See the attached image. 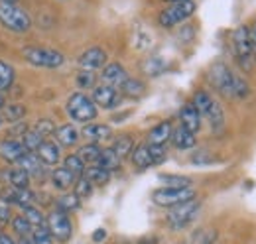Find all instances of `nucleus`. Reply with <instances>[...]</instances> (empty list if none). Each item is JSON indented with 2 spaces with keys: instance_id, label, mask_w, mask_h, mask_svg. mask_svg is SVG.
<instances>
[{
  "instance_id": "obj_16",
  "label": "nucleus",
  "mask_w": 256,
  "mask_h": 244,
  "mask_svg": "<svg viewBox=\"0 0 256 244\" xmlns=\"http://www.w3.org/2000/svg\"><path fill=\"white\" fill-rule=\"evenodd\" d=\"M26 154L20 138H4L0 142V158L6 162V164H18V160Z\"/></svg>"
},
{
  "instance_id": "obj_21",
  "label": "nucleus",
  "mask_w": 256,
  "mask_h": 244,
  "mask_svg": "<svg viewBox=\"0 0 256 244\" xmlns=\"http://www.w3.org/2000/svg\"><path fill=\"white\" fill-rule=\"evenodd\" d=\"M172 142H174V146H176L178 150L186 152V150H193V148H195V144H197V136L180 124V126L174 128V132H172Z\"/></svg>"
},
{
  "instance_id": "obj_8",
  "label": "nucleus",
  "mask_w": 256,
  "mask_h": 244,
  "mask_svg": "<svg viewBox=\"0 0 256 244\" xmlns=\"http://www.w3.org/2000/svg\"><path fill=\"white\" fill-rule=\"evenodd\" d=\"M197 197L192 187H160L152 193V201L160 207H178Z\"/></svg>"
},
{
  "instance_id": "obj_33",
  "label": "nucleus",
  "mask_w": 256,
  "mask_h": 244,
  "mask_svg": "<svg viewBox=\"0 0 256 244\" xmlns=\"http://www.w3.org/2000/svg\"><path fill=\"white\" fill-rule=\"evenodd\" d=\"M81 207V199L75 195V193H64L58 197V203H56V209L64 211V213H73Z\"/></svg>"
},
{
  "instance_id": "obj_44",
  "label": "nucleus",
  "mask_w": 256,
  "mask_h": 244,
  "mask_svg": "<svg viewBox=\"0 0 256 244\" xmlns=\"http://www.w3.org/2000/svg\"><path fill=\"white\" fill-rule=\"evenodd\" d=\"M12 220V211H10V205L2 203L0 201V224H8Z\"/></svg>"
},
{
  "instance_id": "obj_12",
  "label": "nucleus",
  "mask_w": 256,
  "mask_h": 244,
  "mask_svg": "<svg viewBox=\"0 0 256 244\" xmlns=\"http://www.w3.org/2000/svg\"><path fill=\"white\" fill-rule=\"evenodd\" d=\"M79 67L81 69H87V71H96V69H102L106 65V52L98 46H93V48H87L81 56H79Z\"/></svg>"
},
{
  "instance_id": "obj_15",
  "label": "nucleus",
  "mask_w": 256,
  "mask_h": 244,
  "mask_svg": "<svg viewBox=\"0 0 256 244\" xmlns=\"http://www.w3.org/2000/svg\"><path fill=\"white\" fill-rule=\"evenodd\" d=\"M38 158L42 160V164L46 166V168H56L58 164H60V160H62V146L56 142V140H44L42 142V146L38 148Z\"/></svg>"
},
{
  "instance_id": "obj_45",
  "label": "nucleus",
  "mask_w": 256,
  "mask_h": 244,
  "mask_svg": "<svg viewBox=\"0 0 256 244\" xmlns=\"http://www.w3.org/2000/svg\"><path fill=\"white\" fill-rule=\"evenodd\" d=\"M248 34H250V46H252V54L256 58V20L252 22V26L248 28Z\"/></svg>"
},
{
  "instance_id": "obj_46",
  "label": "nucleus",
  "mask_w": 256,
  "mask_h": 244,
  "mask_svg": "<svg viewBox=\"0 0 256 244\" xmlns=\"http://www.w3.org/2000/svg\"><path fill=\"white\" fill-rule=\"evenodd\" d=\"M106 238V230L104 228H96L93 232V242H102Z\"/></svg>"
},
{
  "instance_id": "obj_50",
  "label": "nucleus",
  "mask_w": 256,
  "mask_h": 244,
  "mask_svg": "<svg viewBox=\"0 0 256 244\" xmlns=\"http://www.w3.org/2000/svg\"><path fill=\"white\" fill-rule=\"evenodd\" d=\"M0 2H8V4H16L18 0H0Z\"/></svg>"
},
{
  "instance_id": "obj_5",
  "label": "nucleus",
  "mask_w": 256,
  "mask_h": 244,
  "mask_svg": "<svg viewBox=\"0 0 256 244\" xmlns=\"http://www.w3.org/2000/svg\"><path fill=\"white\" fill-rule=\"evenodd\" d=\"M24 60L34 67H42V69H58L64 65V54L52 48H40V46H26L22 50Z\"/></svg>"
},
{
  "instance_id": "obj_49",
  "label": "nucleus",
  "mask_w": 256,
  "mask_h": 244,
  "mask_svg": "<svg viewBox=\"0 0 256 244\" xmlns=\"http://www.w3.org/2000/svg\"><path fill=\"white\" fill-rule=\"evenodd\" d=\"M164 2H168V4H174V2H188V0H164Z\"/></svg>"
},
{
  "instance_id": "obj_3",
  "label": "nucleus",
  "mask_w": 256,
  "mask_h": 244,
  "mask_svg": "<svg viewBox=\"0 0 256 244\" xmlns=\"http://www.w3.org/2000/svg\"><path fill=\"white\" fill-rule=\"evenodd\" d=\"M65 110H67V114H69L71 120L79 122V124L95 122L96 114H98V108H96V104L93 102V98L83 91L73 92V94L67 98Z\"/></svg>"
},
{
  "instance_id": "obj_47",
  "label": "nucleus",
  "mask_w": 256,
  "mask_h": 244,
  "mask_svg": "<svg viewBox=\"0 0 256 244\" xmlns=\"http://www.w3.org/2000/svg\"><path fill=\"white\" fill-rule=\"evenodd\" d=\"M0 244H16V242H14L12 236H8V234H0Z\"/></svg>"
},
{
  "instance_id": "obj_48",
  "label": "nucleus",
  "mask_w": 256,
  "mask_h": 244,
  "mask_svg": "<svg viewBox=\"0 0 256 244\" xmlns=\"http://www.w3.org/2000/svg\"><path fill=\"white\" fill-rule=\"evenodd\" d=\"M4 104H6V100H4V96H2V92H0V112H2V108H4Z\"/></svg>"
},
{
  "instance_id": "obj_30",
  "label": "nucleus",
  "mask_w": 256,
  "mask_h": 244,
  "mask_svg": "<svg viewBox=\"0 0 256 244\" xmlns=\"http://www.w3.org/2000/svg\"><path fill=\"white\" fill-rule=\"evenodd\" d=\"M134 138L132 136H128V134H122V136H118V138H114V142H112V152L116 154L120 160H124V158H130V154L134 150Z\"/></svg>"
},
{
  "instance_id": "obj_2",
  "label": "nucleus",
  "mask_w": 256,
  "mask_h": 244,
  "mask_svg": "<svg viewBox=\"0 0 256 244\" xmlns=\"http://www.w3.org/2000/svg\"><path fill=\"white\" fill-rule=\"evenodd\" d=\"M192 104L199 110L201 118L209 122V126L213 128V132H221L224 128V112L221 108V104L211 96V92L205 89L193 92Z\"/></svg>"
},
{
  "instance_id": "obj_31",
  "label": "nucleus",
  "mask_w": 256,
  "mask_h": 244,
  "mask_svg": "<svg viewBox=\"0 0 256 244\" xmlns=\"http://www.w3.org/2000/svg\"><path fill=\"white\" fill-rule=\"evenodd\" d=\"M64 168L75 178V180L81 178V176H85V170H87V166L83 164V160H81L77 154H69V156H65Z\"/></svg>"
},
{
  "instance_id": "obj_13",
  "label": "nucleus",
  "mask_w": 256,
  "mask_h": 244,
  "mask_svg": "<svg viewBox=\"0 0 256 244\" xmlns=\"http://www.w3.org/2000/svg\"><path fill=\"white\" fill-rule=\"evenodd\" d=\"M126 79H128L126 69H124V65L118 63V61L106 63V65L102 67V71H100V81H102L104 85L114 87V89H118Z\"/></svg>"
},
{
  "instance_id": "obj_20",
  "label": "nucleus",
  "mask_w": 256,
  "mask_h": 244,
  "mask_svg": "<svg viewBox=\"0 0 256 244\" xmlns=\"http://www.w3.org/2000/svg\"><path fill=\"white\" fill-rule=\"evenodd\" d=\"M172 132H174V124L170 120L158 122V124L148 132V144L166 146V144L172 140Z\"/></svg>"
},
{
  "instance_id": "obj_1",
  "label": "nucleus",
  "mask_w": 256,
  "mask_h": 244,
  "mask_svg": "<svg viewBox=\"0 0 256 244\" xmlns=\"http://www.w3.org/2000/svg\"><path fill=\"white\" fill-rule=\"evenodd\" d=\"M209 83L215 87V91L228 98H244L250 92L248 83L221 61L209 69Z\"/></svg>"
},
{
  "instance_id": "obj_17",
  "label": "nucleus",
  "mask_w": 256,
  "mask_h": 244,
  "mask_svg": "<svg viewBox=\"0 0 256 244\" xmlns=\"http://www.w3.org/2000/svg\"><path fill=\"white\" fill-rule=\"evenodd\" d=\"M81 136L87 140V142H93V144H100L104 140H108L112 136V130L108 124H100V122H89L83 126L81 130Z\"/></svg>"
},
{
  "instance_id": "obj_24",
  "label": "nucleus",
  "mask_w": 256,
  "mask_h": 244,
  "mask_svg": "<svg viewBox=\"0 0 256 244\" xmlns=\"http://www.w3.org/2000/svg\"><path fill=\"white\" fill-rule=\"evenodd\" d=\"M32 178L28 176V172H24L22 168H12L6 172V183L12 189H28Z\"/></svg>"
},
{
  "instance_id": "obj_11",
  "label": "nucleus",
  "mask_w": 256,
  "mask_h": 244,
  "mask_svg": "<svg viewBox=\"0 0 256 244\" xmlns=\"http://www.w3.org/2000/svg\"><path fill=\"white\" fill-rule=\"evenodd\" d=\"M91 98L96 104V108H104V110H114L122 102V94L118 92V89H114L110 85H104V83L96 85L95 89H93V96Z\"/></svg>"
},
{
  "instance_id": "obj_18",
  "label": "nucleus",
  "mask_w": 256,
  "mask_h": 244,
  "mask_svg": "<svg viewBox=\"0 0 256 244\" xmlns=\"http://www.w3.org/2000/svg\"><path fill=\"white\" fill-rule=\"evenodd\" d=\"M201 114H199V110L193 106L192 102H186L182 108H180V124L184 126V128H188L190 132L193 134H197L199 130H201Z\"/></svg>"
},
{
  "instance_id": "obj_40",
  "label": "nucleus",
  "mask_w": 256,
  "mask_h": 244,
  "mask_svg": "<svg viewBox=\"0 0 256 244\" xmlns=\"http://www.w3.org/2000/svg\"><path fill=\"white\" fill-rule=\"evenodd\" d=\"M96 73L95 71H87V69H81L75 77V83L79 89H95L96 87Z\"/></svg>"
},
{
  "instance_id": "obj_19",
  "label": "nucleus",
  "mask_w": 256,
  "mask_h": 244,
  "mask_svg": "<svg viewBox=\"0 0 256 244\" xmlns=\"http://www.w3.org/2000/svg\"><path fill=\"white\" fill-rule=\"evenodd\" d=\"M16 166L22 168L24 172H28L30 178H44V174H46V170H48V168L42 164V160L38 158V154L36 152H26L20 160H18Z\"/></svg>"
},
{
  "instance_id": "obj_38",
  "label": "nucleus",
  "mask_w": 256,
  "mask_h": 244,
  "mask_svg": "<svg viewBox=\"0 0 256 244\" xmlns=\"http://www.w3.org/2000/svg\"><path fill=\"white\" fill-rule=\"evenodd\" d=\"M93 183L89 182L85 176H81V178H77L75 183H73V193L83 201V199H89L91 195H93Z\"/></svg>"
},
{
  "instance_id": "obj_10",
  "label": "nucleus",
  "mask_w": 256,
  "mask_h": 244,
  "mask_svg": "<svg viewBox=\"0 0 256 244\" xmlns=\"http://www.w3.org/2000/svg\"><path fill=\"white\" fill-rule=\"evenodd\" d=\"M46 226L50 228L54 240H58V242H67L73 234V222H71L69 214L60 209H54L46 216Z\"/></svg>"
},
{
  "instance_id": "obj_25",
  "label": "nucleus",
  "mask_w": 256,
  "mask_h": 244,
  "mask_svg": "<svg viewBox=\"0 0 256 244\" xmlns=\"http://www.w3.org/2000/svg\"><path fill=\"white\" fill-rule=\"evenodd\" d=\"M130 160H132V166L140 172L152 168V160H150V154H148V146L146 144H138L134 146V150L130 154Z\"/></svg>"
},
{
  "instance_id": "obj_37",
  "label": "nucleus",
  "mask_w": 256,
  "mask_h": 244,
  "mask_svg": "<svg viewBox=\"0 0 256 244\" xmlns=\"http://www.w3.org/2000/svg\"><path fill=\"white\" fill-rule=\"evenodd\" d=\"M28 238H30L32 244H54V236H52V232H50V228L46 224L34 226Z\"/></svg>"
},
{
  "instance_id": "obj_26",
  "label": "nucleus",
  "mask_w": 256,
  "mask_h": 244,
  "mask_svg": "<svg viewBox=\"0 0 256 244\" xmlns=\"http://www.w3.org/2000/svg\"><path fill=\"white\" fill-rule=\"evenodd\" d=\"M118 92L126 98H140L144 92H146V85L140 81V79H134V77H128L126 81L118 87Z\"/></svg>"
},
{
  "instance_id": "obj_35",
  "label": "nucleus",
  "mask_w": 256,
  "mask_h": 244,
  "mask_svg": "<svg viewBox=\"0 0 256 244\" xmlns=\"http://www.w3.org/2000/svg\"><path fill=\"white\" fill-rule=\"evenodd\" d=\"M34 132H38L44 140H50L54 134H56V130H58V126H56V122L52 120V118H40V120L34 122L32 126Z\"/></svg>"
},
{
  "instance_id": "obj_36",
  "label": "nucleus",
  "mask_w": 256,
  "mask_h": 244,
  "mask_svg": "<svg viewBox=\"0 0 256 244\" xmlns=\"http://www.w3.org/2000/svg\"><path fill=\"white\" fill-rule=\"evenodd\" d=\"M20 142H22V146H24L26 152H38V148L42 146L44 138H42L38 132H34L32 128H28V130L20 136Z\"/></svg>"
},
{
  "instance_id": "obj_14",
  "label": "nucleus",
  "mask_w": 256,
  "mask_h": 244,
  "mask_svg": "<svg viewBox=\"0 0 256 244\" xmlns=\"http://www.w3.org/2000/svg\"><path fill=\"white\" fill-rule=\"evenodd\" d=\"M2 195V203H6V205H16V207H20V209H24V207H28V205H34V201H36V195H34V191L28 187V189H6V191H2L0 193Z\"/></svg>"
},
{
  "instance_id": "obj_28",
  "label": "nucleus",
  "mask_w": 256,
  "mask_h": 244,
  "mask_svg": "<svg viewBox=\"0 0 256 244\" xmlns=\"http://www.w3.org/2000/svg\"><path fill=\"white\" fill-rule=\"evenodd\" d=\"M2 118L4 122H10V124H18V122H24V116H26V106L20 104V102H8L4 104L2 108Z\"/></svg>"
},
{
  "instance_id": "obj_23",
  "label": "nucleus",
  "mask_w": 256,
  "mask_h": 244,
  "mask_svg": "<svg viewBox=\"0 0 256 244\" xmlns=\"http://www.w3.org/2000/svg\"><path fill=\"white\" fill-rule=\"evenodd\" d=\"M50 182H52V185H54V189H58V191H67V189L73 187L75 178L65 170L64 166H60V168H54V170H52V174H50Z\"/></svg>"
},
{
  "instance_id": "obj_51",
  "label": "nucleus",
  "mask_w": 256,
  "mask_h": 244,
  "mask_svg": "<svg viewBox=\"0 0 256 244\" xmlns=\"http://www.w3.org/2000/svg\"><path fill=\"white\" fill-rule=\"evenodd\" d=\"M2 124H4V118H2V116H0V126H2Z\"/></svg>"
},
{
  "instance_id": "obj_34",
  "label": "nucleus",
  "mask_w": 256,
  "mask_h": 244,
  "mask_svg": "<svg viewBox=\"0 0 256 244\" xmlns=\"http://www.w3.org/2000/svg\"><path fill=\"white\" fill-rule=\"evenodd\" d=\"M14 79H16V71L10 63L0 60V92L8 91L12 85H14Z\"/></svg>"
},
{
  "instance_id": "obj_39",
  "label": "nucleus",
  "mask_w": 256,
  "mask_h": 244,
  "mask_svg": "<svg viewBox=\"0 0 256 244\" xmlns=\"http://www.w3.org/2000/svg\"><path fill=\"white\" fill-rule=\"evenodd\" d=\"M10 226H12V230L20 236V238H28L30 236V232H32V224L24 218V214H18V216H12V220H10Z\"/></svg>"
},
{
  "instance_id": "obj_4",
  "label": "nucleus",
  "mask_w": 256,
  "mask_h": 244,
  "mask_svg": "<svg viewBox=\"0 0 256 244\" xmlns=\"http://www.w3.org/2000/svg\"><path fill=\"white\" fill-rule=\"evenodd\" d=\"M0 24L14 34H26L32 28V18L18 4L0 2Z\"/></svg>"
},
{
  "instance_id": "obj_42",
  "label": "nucleus",
  "mask_w": 256,
  "mask_h": 244,
  "mask_svg": "<svg viewBox=\"0 0 256 244\" xmlns=\"http://www.w3.org/2000/svg\"><path fill=\"white\" fill-rule=\"evenodd\" d=\"M160 182L164 183V187H192L190 178L176 174H160Z\"/></svg>"
},
{
  "instance_id": "obj_9",
  "label": "nucleus",
  "mask_w": 256,
  "mask_h": 244,
  "mask_svg": "<svg viewBox=\"0 0 256 244\" xmlns=\"http://www.w3.org/2000/svg\"><path fill=\"white\" fill-rule=\"evenodd\" d=\"M199 209H201V203L197 199H192L188 203H182L178 207H172V211L168 213V222L174 230H182L186 228L188 224H192L195 220V216L199 214Z\"/></svg>"
},
{
  "instance_id": "obj_22",
  "label": "nucleus",
  "mask_w": 256,
  "mask_h": 244,
  "mask_svg": "<svg viewBox=\"0 0 256 244\" xmlns=\"http://www.w3.org/2000/svg\"><path fill=\"white\" fill-rule=\"evenodd\" d=\"M54 136H56V142H58L60 146L71 148V146H75V144L79 142L81 132H79L77 126H73V124H62V126H58V130H56Z\"/></svg>"
},
{
  "instance_id": "obj_6",
  "label": "nucleus",
  "mask_w": 256,
  "mask_h": 244,
  "mask_svg": "<svg viewBox=\"0 0 256 244\" xmlns=\"http://www.w3.org/2000/svg\"><path fill=\"white\" fill-rule=\"evenodd\" d=\"M197 10V4L193 0L188 2H174V4H168L166 8H162V12L158 14V24L162 28H176L180 26L182 22L190 20Z\"/></svg>"
},
{
  "instance_id": "obj_27",
  "label": "nucleus",
  "mask_w": 256,
  "mask_h": 244,
  "mask_svg": "<svg viewBox=\"0 0 256 244\" xmlns=\"http://www.w3.org/2000/svg\"><path fill=\"white\" fill-rule=\"evenodd\" d=\"M120 162H122V160L112 152V148H102L96 166L102 168V170H106L108 174H112V172H118V170H120Z\"/></svg>"
},
{
  "instance_id": "obj_7",
  "label": "nucleus",
  "mask_w": 256,
  "mask_h": 244,
  "mask_svg": "<svg viewBox=\"0 0 256 244\" xmlns=\"http://www.w3.org/2000/svg\"><path fill=\"white\" fill-rule=\"evenodd\" d=\"M232 52L234 58L238 61L240 69L250 71L252 63H254V54H252V46H250V34H248V26H238L236 30L232 32Z\"/></svg>"
},
{
  "instance_id": "obj_29",
  "label": "nucleus",
  "mask_w": 256,
  "mask_h": 244,
  "mask_svg": "<svg viewBox=\"0 0 256 244\" xmlns=\"http://www.w3.org/2000/svg\"><path fill=\"white\" fill-rule=\"evenodd\" d=\"M100 152H102V148H100L98 144L87 142V144H83V146L79 148L77 156H79V158L83 160V164L89 168V166H96V162H98V158H100Z\"/></svg>"
},
{
  "instance_id": "obj_43",
  "label": "nucleus",
  "mask_w": 256,
  "mask_h": 244,
  "mask_svg": "<svg viewBox=\"0 0 256 244\" xmlns=\"http://www.w3.org/2000/svg\"><path fill=\"white\" fill-rule=\"evenodd\" d=\"M148 146V154L152 160V166H160L162 162L168 158V150L166 146H156V144H146Z\"/></svg>"
},
{
  "instance_id": "obj_32",
  "label": "nucleus",
  "mask_w": 256,
  "mask_h": 244,
  "mask_svg": "<svg viewBox=\"0 0 256 244\" xmlns=\"http://www.w3.org/2000/svg\"><path fill=\"white\" fill-rule=\"evenodd\" d=\"M85 178L93 183V187H102V185H106L110 182V174L106 170L98 168V166H89L85 170Z\"/></svg>"
},
{
  "instance_id": "obj_41",
  "label": "nucleus",
  "mask_w": 256,
  "mask_h": 244,
  "mask_svg": "<svg viewBox=\"0 0 256 244\" xmlns=\"http://www.w3.org/2000/svg\"><path fill=\"white\" fill-rule=\"evenodd\" d=\"M22 214H24V218H26L32 226L46 224V214L42 213V209H40V207H36V205H28V207H24V209H22Z\"/></svg>"
}]
</instances>
